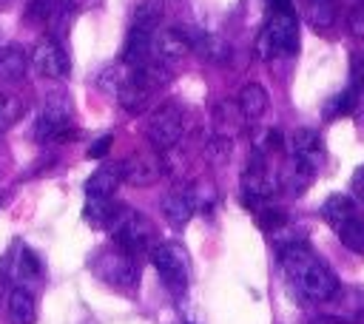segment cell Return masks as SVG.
Here are the masks:
<instances>
[{"label":"cell","mask_w":364,"mask_h":324,"mask_svg":"<svg viewBox=\"0 0 364 324\" xmlns=\"http://www.w3.org/2000/svg\"><path fill=\"white\" fill-rule=\"evenodd\" d=\"M159 205H162L165 219H168L171 225H176V227L188 225V222H191V216H193V207H191V202H188L185 190H171V193H165Z\"/></svg>","instance_id":"20"},{"label":"cell","mask_w":364,"mask_h":324,"mask_svg":"<svg viewBox=\"0 0 364 324\" xmlns=\"http://www.w3.org/2000/svg\"><path fill=\"white\" fill-rule=\"evenodd\" d=\"M162 17H165V0H142V3L134 9L131 28L156 31V26L162 23Z\"/></svg>","instance_id":"22"},{"label":"cell","mask_w":364,"mask_h":324,"mask_svg":"<svg viewBox=\"0 0 364 324\" xmlns=\"http://www.w3.org/2000/svg\"><path fill=\"white\" fill-rule=\"evenodd\" d=\"M71 114H74L71 97L65 91H51L46 97L43 111H40V119L34 125V136L37 139H63V131L68 128Z\"/></svg>","instance_id":"6"},{"label":"cell","mask_w":364,"mask_h":324,"mask_svg":"<svg viewBox=\"0 0 364 324\" xmlns=\"http://www.w3.org/2000/svg\"><path fill=\"white\" fill-rule=\"evenodd\" d=\"M336 233H338V239H341V244L347 247V250H353V253H361L364 256V219L355 213V216H350L344 225H338L336 227Z\"/></svg>","instance_id":"26"},{"label":"cell","mask_w":364,"mask_h":324,"mask_svg":"<svg viewBox=\"0 0 364 324\" xmlns=\"http://www.w3.org/2000/svg\"><path fill=\"white\" fill-rule=\"evenodd\" d=\"M256 54H259L262 60H270V57L276 54V48H273V43H270V37L264 34V28H262L259 37H256Z\"/></svg>","instance_id":"35"},{"label":"cell","mask_w":364,"mask_h":324,"mask_svg":"<svg viewBox=\"0 0 364 324\" xmlns=\"http://www.w3.org/2000/svg\"><path fill=\"white\" fill-rule=\"evenodd\" d=\"M6 310H9V321L11 324H34L37 321V304L34 296L23 287H11V293L6 296Z\"/></svg>","instance_id":"17"},{"label":"cell","mask_w":364,"mask_h":324,"mask_svg":"<svg viewBox=\"0 0 364 324\" xmlns=\"http://www.w3.org/2000/svg\"><path fill=\"white\" fill-rule=\"evenodd\" d=\"M3 298H6V281H3V276H0V304H3Z\"/></svg>","instance_id":"40"},{"label":"cell","mask_w":364,"mask_h":324,"mask_svg":"<svg viewBox=\"0 0 364 324\" xmlns=\"http://www.w3.org/2000/svg\"><path fill=\"white\" fill-rule=\"evenodd\" d=\"M117 210H119V205L111 202V199H88V205H85V219H88L91 225H97V227H108L111 219L117 216Z\"/></svg>","instance_id":"28"},{"label":"cell","mask_w":364,"mask_h":324,"mask_svg":"<svg viewBox=\"0 0 364 324\" xmlns=\"http://www.w3.org/2000/svg\"><path fill=\"white\" fill-rule=\"evenodd\" d=\"M270 14H296L293 11V0H264Z\"/></svg>","instance_id":"37"},{"label":"cell","mask_w":364,"mask_h":324,"mask_svg":"<svg viewBox=\"0 0 364 324\" xmlns=\"http://www.w3.org/2000/svg\"><path fill=\"white\" fill-rule=\"evenodd\" d=\"M185 125H188V111L182 108V102L165 99L159 108L151 111L148 125H145V136L156 151H171L185 136Z\"/></svg>","instance_id":"3"},{"label":"cell","mask_w":364,"mask_h":324,"mask_svg":"<svg viewBox=\"0 0 364 324\" xmlns=\"http://www.w3.org/2000/svg\"><path fill=\"white\" fill-rule=\"evenodd\" d=\"M128 77H131V68L119 63V65H108V68H102L97 80H100V88H102V91H108V94L117 97L119 88L128 82Z\"/></svg>","instance_id":"31"},{"label":"cell","mask_w":364,"mask_h":324,"mask_svg":"<svg viewBox=\"0 0 364 324\" xmlns=\"http://www.w3.org/2000/svg\"><path fill=\"white\" fill-rule=\"evenodd\" d=\"M333 301H338L341 307V315L347 321H355V324H364V290H338L333 296Z\"/></svg>","instance_id":"25"},{"label":"cell","mask_w":364,"mask_h":324,"mask_svg":"<svg viewBox=\"0 0 364 324\" xmlns=\"http://www.w3.org/2000/svg\"><path fill=\"white\" fill-rule=\"evenodd\" d=\"M119 173L128 185H136V188H148L154 182H159V176L165 173L162 171V159L159 153H151V151H136L131 153L128 159L119 162Z\"/></svg>","instance_id":"7"},{"label":"cell","mask_w":364,"mask_h":324,"mask_svg":"<svg viewBox=\"0 0 364 324\" xmlns=\"http://www.w3.org/2000/svg\"><path fill=\"white\" fill-rule=\"evenodd\" d=\"M242 193H245V202L250 205V207H264L270 199H273V193H276V182H273V176L264 171V162L259 165H250V171L245 173V188H242Z\"/></svg>","instance_id":"10"},{"label":"cell","mask_w":364,"mask_h":324,"mask_svg":"<svg viewBox=\"0 0 364 324\" xmlns=\"http://www.w3.org/2000/svg\"><path fill=\"white\" fill-rule=\"evenodd\" d=\"M111 142H114V136H111V134H105L102 139H97V142L88 148V156H91V159H100V156H105V153H108V148H111Z\"/></svg>","instance_id":"36"},{"label":"cell","mask_w":364,"mask_h":324,"mask_svg":"<svg viewBox=\"0 0 364 324\" xmlns=\"http://www.w3.org/2000/svg\"><path fill=\"white\" fill-rule=\"evenodd\" d=\"M313 179H316V162L299 159V156H293V159L287 162V168L279 173V185H282V190L290 193V196H301V193L313 185Z\"/></svg>","instance_id":"13"},{"label":"cell","mask_w":364,"mask_h":324,"mask_svg":"<svg viewBox=\"0 0 364 324\" xmlns=\"http://www.w3.org/2000/svg\"><path fill=\"white\" fill-rule=\"evenodd\" d=\"M191 48H196L208 63H228L230 60V45L219 34H196Z\"/></svg>","instance_id":"21"},{"label":"cell","mask_w":364,"mask_h":324,"mask_svg":"<svg viewBox=\"0 0 364 324\" xmlns=\"http://www.w3.org/2000/svg\"><path fill=\"white\" fill-rule=\"evenodd\" d=\"M358 99H361V91L358 88H344L338 97H333L324 108V117H341V114H353L358 108Z\"/></svg>","instance_id":"30"},{"label":"cell","mask_w":364,"mask_h":324,"mask_svg":"<svg viewBox=\"0 0 364 324\" xmlns=\"http://www.w3.org/2000/svg\"><path fill=\"white\" fill-rule=\"evenodd\" d=\"M97 279H102L105 284H111L119 293H136L139 287V264L134 261L131 253L122 250H102L94 261H91Z\"/></svg>","instance_id":"4"},{"label":"cell","mask_w":364,"mask_h":324,"mask_svg":"<svg viewBox=\"0 0 364 324\" xmlns=\"http://www.w3.org/2000/svg\"><path fill=\"white\" fill-rule=\"evenodd\" d=\"M151 54H154V31L131 28V34L125 40V48H122V65L139 68V65H145V63L154 60Z\"/></svg>","instance_id":"15"},{"label":"cell","mask_w":364,"mask_h":324,"mask_svg":"<svg viewBox=\"0 0 364 324\" xmlns=\"http://www.w3.org/2000/svg\"><path fill=\"white\" fill-rule=\"evenodd\" d=\"M151 261L159 273V279L165 281V287L176 296H182L188 290V256L179 244L162 242L151 250Z\"/></svg>","instance_id":"5"},{"label":"cell","mask_w":364,"mask_h":324,"mask_svg":"<svg viewBox=\"0 0 364 324\" xmlns=\"http://www.w3.org/2000/svg\"><path fill=\"white\" fill-rule=\"evenodd\" d=\"M350 31L364 40V3L353 6V11H350Z\"/></svg>","instance_id":"34"},{"label":"cell","mask_w":364,"mask_h":324,"mask_svg":"<svg viewBox=\"0 0 364 324\" xmlns=\"http://www.w3.org/2000/svg\"><path fill=\"white\" fill-rule=\"evenodd\" d=\"M119 182H122L119 162L117 165H102L85 179V193H88V199H111L114 190L119 188Z\"/></svg>","instance_id":"16"},{"label":"cell","mask_w":364,"mask_h":324,"mask_svg":"<svg viewBox=\"0 0 364 324\" xmlns=\"http://www.w3.org/2000/svg\"><path fill=\"white\" fill-rule=\"evenodd\" d=\"M350 185H353V196H358V199L364 202V168H358V171L353 173Z\"/></svg>","instance_id":"38"},{"label":"cell","mask_w":364,"mask_h":324,"mask_svg":"<svg viewBox=\"0 0 364 324\" xmlns=\"http://www.w3.org/2000/svg\"><path fill=\"white\" fill-rule=\"evenodd\" d=\"M310 324H347V321H341V318H313Z\"/></svg>","instance_id":"39"},{"label":"cell","mask_w":364,"mask_h":324,"mask_svg":"<svg viewBox=\"0 0 364 324\" xmlns=\"http://www.w3.org/2000/svg\"><path fill=\"white\" fill-rule=\"evenodd\" d=\"M242 122L245 119H242L236 102H216V108H213V128H216L219 136L230 139V134H236L242 128Z\"/></svg>","instance_id":"23"},{"label":"cell","mask_w":364,"mask_h":324,"mask_svg":"<svg viewBox=\"0 0 364 324\" xmlns=\"http://www.w3.org/2000/svg\"><path fill=\"white\" fill-rule=\"evenodd\" d=\"M31 60H34V68H37L40 74L51 77V80H63V77L71 71V60H68L65 48H63L54 37H43V40L34 45Z\"/></svg>","instance_id":"8"},{"label":"cell","mask_w":364,"mask_h":324,"mask_svg":"<svg viewBox=\"0 0 364 324\" xmlns=\"http://www.w3.org/2000/svg\"><path fill=\"white\" fill-rule=\"evenodd\" d=\"M23 114V99L11 97V94H0V134L6 128H11Z\"/></svg>","instance_id":"33"},{"label":"cell","mask_w":364,"mask_h":324,"mask_svg":"<svg viewBox=\"0 0 364 324\" xmlns=\"http://www.w3.org/2000/svg\"><path fill=\"white\" fill-rule=\"evenodd\" d=\"M185 196H188V202H191L193 213H196V210H210V207L216 205V199H219L216 188H213L210 182H205V179L193 182V185L185 190Z\"/></svg>","instance_id":"27"},{"label":"cell","mask_w":364,"mask_h":324,"mask_svg":"<svg viewBox=\"0 0 364 324\" xmlns=\"http://www.w3.org/2000/svg\"><path fill=\"white\" fill-rule=\"evenodd\" d=\"M279 264L301 301H310V304L333 301V296L341 290L338 276L304 242H287L279 250Z\"/></svg>","instance_id":"1"},{"label":"cell","mask_w":364,"mask_h":324,"mask_svg":"<svg viewBox=\"0 0 364 324\" xmlns=\"http://www.w3.org/2000/svg\"><path fill=\"white\" fill-rule=\"evenodd\" d=\"M6 3H9V0H0V9H3V6H6Z\"/></svg>","instance_id":"41"},{"label":"cell","mask_w":364,"mask_h":324,"mask_svg":"<svg viewBox=\"0 0 364 324\" xmlns=\"http://www.w3.org/2000/svg\"><path fill=\"white\" fill-rule=\"evenodd\" d=\"M236 105H239V114H242L245 122H259V119L267 114V108H270V94H267L264 85L247 82V85L239 91Z\"/></svg>","instance_id":"14"},{"label":"cell","mask_w":364,"mask_h":324,"mask_svg":"<svg viewBox=\"0 0 364 324\" xmlns=\"http://www.w3.org/2000/svg\"><path fill=\"white\" fill-rule=\"evenodd\" d=\"M40 276H43V261H40V256H37L31 247L17 244V253H14V259H11V279H14V287H23V290L31 293V287L40 281Z\"/></svg>","instance_id":"11"},{"label":"cell","mask_w":364,"mask_h":324,"mask_svg":"<svg viewBox=\"0 0 364 324\" xmlns=\"http://www.w3.org/2000/svg\"><path fill=\"white\" fill-rule=\"evenodd\" d=\"M108 233H111L117 250L131 253V256L148 250V247L154 244V239H156V230H154L151 219H148L145 213L128 207V205H119L117 216H114L111 225H108Z\"/></svg>","instance_id":"2"},{"label":"cell","mask_w":364,"mask_h":324,"mask_svg":"<svg viewBox=\"0 0 364 324\" xmlns=\"http://www.w3.org/2000/svg\"><path fill=\"white\" fill-rule=\"evenodd\" d=\"M28 57L20 45H3L0 48V82H20L26 77Z\"/></svg>","instance_id":"18"},{"label":"cell","mask_w":364,"mask_h":324,"mask_svg":"<svg viewBox=\"0 0 364 324\" xmlns=\"http://www.w3.org/2000/svg\"><path fill=\"white\" fill-rule=\"evenodd\" d=\"M350 216H355V199H350L347 193H330L321 205V219L336 230L338 225H344Z\"/></svg>","instance_id":"19"},{"label":"cell","mask_w":364,"mask_h":324,"mask_svg":"<svg viewBox=\"0 0 364 324\" xmlns=\"http://www.w3.org/2000/svg\"><path fill=\"white\" fill-rule=\"evenodd\" d=\"M154 54H156V63L168 68V63H179L191 54V43L179 28H162V31H154Z\"/></svg>","instance_id":"9"},{"label":"cell","mask_w":364,"mask_h":324,"mask_svg":"<svg viewBox=\"0 0 364 324\" xmlns=\"http://www.w3.org/2000/svg\"><path fill=\"white\" fill-rule=\"evenodd\" d=\"M264 34L270 37L276 51H296L299 48V23L296 14H270L264 23Z\"/></svg>","instance_id":"12"},{"label":"cell","mask_w":364,"mask_h":324,"mask_svg":"<svg viewBox=\"0 0 364 324\" xmlns=\"http://www.w3.org/2000/svg\"><path fill=\"white\" fill-rule=\"evenodd\" d=\"M230 153H233V142H230L228 136H219V134H213V136L205 142V159H208V165H213V168H222V165H228Z\"/></svg>","instance_id":"29"},{"label":"cell","mask_w":364,"mask_h":324,"mask_svg":"<svg viewBox=\"0 0 364 324\" xmlns=\"http://www.w3.org/2000/svg\"><path fill=\"white\" fill-rule=\"evenodd\" d=\"M290 148H293V156L316 162L318 153H321V136L313 128H299L293 134V139H290Z\"/></svg>","instance_id":"24"},{"label":"cell","mask_w":364,"mask_h":324,"mask_svg":"<svg viewBox=\"0 0 364 324\" xmlns=\"http://www.w3.org/2000/svg\"><path fill=\"white\" fill-rule=\"evenodd\" d=\"M307 20L316 28H327L336 20V3L333 0H307Z\"/></svg>","instance_id":"32"}]
</instances>
